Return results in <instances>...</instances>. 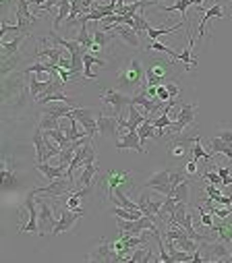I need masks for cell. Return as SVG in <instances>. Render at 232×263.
Instances as JSON below:
<instances>
[{
	"instance_id": "cell-1",
	"label": "cell",
	"mask_w": 232,
	"mask_h": 263,
	"mask_svg": "<svg viewBox=\"0 0 232 263\" xmlns=\"http://www.w3.org/2000/svg\"><path fill=\"white\" fill-rule=\"evenodd\" d=\"M119 89L125 93H135L145 85V62L139 56H129L123 60L119 73H116Z\"/></svg>"
},
{
	"instance_id": "cell-2",
	"label": "cell",
	"mask_w": 232,
	"mask_h": 263,
	"mask_svg": "<svg viewBox=\"0 0 232 263\" xmlns=\"http://www.w3.org/2000/svg\"><path fill=\"white\" fill-rule=\"evenodd\" d=\"M174 58H160L151 56L145 62V85H164L166 81H177V73H174Z\"/></svg>"
},
{
	"instance_id": "cell-3",
	"label": "cell",
	"mask_w": 232,
	"mask_h": 263,
	"mask_svg": "<svg viewBox=\"0 0 232 263\" xmlns=\"http://www.w3.org/2000/svg\"><path fill=\"white\" fill-rule=\"evenodd\" d=\"M100 100L110 108L108 112H112L114 116H119V118L125 114L129 104H133V96H129V93H125L121 89H104L100 93Z\"/></svg>"
},
{
	"instance_id": "cell-4",
	"label": "cell",
	"mask_w": 232,
	"mask_h": 263,
	"mask_svg": "<svg viewBox=\"0 0 232 263\" xmlns=\"http://www.w3.org/2000/svg\"><path fill=\"white\" fill-rule=\"evenodd\" d=\"M199 253L203 261H230L232 247L224 240H211V242H201Z\"/></svg>"
},
{
	"instance_id": "cell-5",
	"label": "cell",
	"mask_w": 232,
	"mask_h": 263,
	"mask_svg": "<svg viewBox=\"0 0 232 263\" xmlns=\"http://www.w3.org/2000/svg\"><path fill=\"white\" fill-rule=\"evenodd\" d=\"M37 195H50V197H67L71 193L77 191L75 186V180H71L67 174L61 176V178H56V180H50V184L46 186H35Z\"/></svg>"
},
{
	"instance_id": "cell-6",
	"label": "cell",
	"mask_w": 232,
	"mask_h": 263,
	"mask_svg": "<svg viewBox=\"0 0 232 263\" xmlns=\"http://www.w3.org/2000/svg\"><path fill=\"white\" fill-rule=\"evenodd\" d=\"M98 128H100V135L104 139H114V137H121V120L119 116H114L108 110H100L98 112Z\"/></svg>"
},
{
	"instance_id": "cell-7",
	"label": "cell",
	"mask_w": 232,
	"mask_h": 263,
	"mask_svg": "<svg viewBox=\"0 0 232 263\" xmlns=\"http://www.w3.org/2000/svg\"><path fill=\"white\" fill-rule=\"evenodd\" d=\"M129 180H131V174L127 170H110V172H106L102 176L100 189H104V193L108 195V201H110L112 197H114V191L119 189V186L129 184Z\"/></svg>"
},
{
	"instance_id": "cell-8",
	"label": "cell",
	"mask_w": 232,
	"mask_h": 263,
	"mask_svg": "<svg viewBox=\"0 0 232 263\" xmlns=\"http://www.w3.org/2000/svg\"><path fill=\"white\" fill-rule=\"evenodd\" d=\"M195 112H197V104H183L179 114H172L174 122L168 128V135L172 133H183L185 128H189L195 122Z\"/></svg>"
},
{
	"instance_id": "cell-9",
	"label": "cell",
	"mask_w": 232,
	"mask_h": 263,
	"mask_svg": "<svg viewBox=\"0 0 232 263\" xmlns=\"http://www.w3.org/2000/svg\"><path fill=\"white\" fill-rule=\"evenodd\" d=\"M71 116L79 120V124L85 128V133L91 139L98 137V133H100V128H98V112L93 108H73Z\"/></svg>"
},
{
	"instance_id": "cell-10",
	"label": "cell",
	"mask_w": 232,
	"mask_h": 263,
	"mask_svg": "<svg viewBox=\"0 0 232 263\" xmlns=\"http://www.w3.org/2000/svg\"><path fill=\"white\" fill-rule=\"evenodd\" d=\"M93 162H95V145H93V141H89V143L81 145V147L75 152V158H73L71 164H69L67 176H69L71 180H75V178H73V172H75L77 168H83V166L93 164Z\"/></svg>"
},
{
	"instance_id": "cell-11",
	"label": "cell",
	"mask_w": 232,
	"mask_h": 263,
	"mask_svg": "<svg viewBox=\"0 0 232 263\" xmlns=\"http://www.w3.org/2000/svg\"><path fill=\"white\" fill-rule=\"evenodd\" d=\"M37 208H40V218H37V234L46 236L48 232H52L58 224V220L54 218V205H50L46 199H37Z\"/></svg>"
},
{
	"instance_id": "cell-12",
	"label": "cell",
	"mask_w": 232,
	"mask_h": 263,
	"mask_svg": "<svg viewBox=\"0 0 232 263\" xmlns=\"http://www.w3.org/2000/svg\"><path fill=\"white\" fill-rule=\"evenodd\" d=\"M35 203H37V191L35 189H29L27 191V195H25V210H27V216H29V220L23 224V226H19V232L23 234V232H35L37 230V218H40V208L35 210Z\"/></svg>"
},
{
	"instance_id": "cell-13",
	"label": "cell",
	"mask_w": 232,
	"mask_h": 263,
	"mask_svg": "<svg viewBox=\"0 0 232 263\" xmlns=\"http://www.w3.org/2000/svg\"><path fill=\"white\" fill-rule=\"evenodd\" d=\"M83 216H85V210H83V208H81V210H69V208L61 210V218H58L56 228L52 230V236H58V234H63V232L73 230L75 224H77V220L83 218Z\"/></svg>"
},
{
	"instance_id": "cell-14",
	"label": "cell",
	"mask_w": 232,
	"mask_h": 263,
	"mask_svg": "<svg viewBox=\"0 0 232 263\" xmlns=\"http://www.w3.org/2000/svg\"><path fill=\"white\" fill-rule=\"evenodd\" d=\"M102 29L114 31L116 37H121L127 46L135 48V50H141V48H143V46H141V35H139L133 27H129V25H125V23H114V25H108V27H102Z\"/></svg>"
},
{
	"instance_id": "cell-15",
	"label": "cell",
	"mask_w": 232,
	"mask_h": 263,
	"mask_svg": "<svg viewBox=\"0 0 232 263\" xmlns=\"http://www.w3.org/2000/svg\"><path fill=\"white\" fill-rule=\"evenodd\" d=\"M145 189H151V191H158L160 195L164 197H172V189H170V170H160L156 174H151L145 182H143Z\"/></svg>"
},
{
	"instance_id": "cell-16",
	"label": "cell",
	"mask_w": 232,
	"mask_h": 263,
	"mask_svg": "<svg viewBox=\"0 0 232 263\" xmlns=\"http://www.w3.org/2000/svg\"><path fill=\"white\" fill-rule=\"evenodd\" d=\"M87 261H102V263H108V261H119V255H116L112 242H108L106 238L98 240L95 249L87 255Z\"/></svg>"
},
{
	"instance_id": "cell-17",
	"label": "cell",
	"mask_w": 232,
	"mask_h": 263,
	"mask_svg": "<svg viewBox=\"0 0 232 263\" xmlns=\"http://www.w3.org/2000/svg\"><path fill=\"white\" fill-rule=\"evenodd\" d=\"M0 178H3V191H13L19 186V176L15 172V160L11 156L5 158L3 170H0Z\"/></svg>"
},
{
	"instance_id": "cell-18",
	"label": "cell",
	"mask_w": 232,
	"mask_h": 263,
	"mask_svg": "<svg viewBox=\"0 0 232 263\" xmlns=\"http://www.w3.org/2000/svg\"><path fill=\"white\" fill-rule=\"evenodd\" d=\"M116 149H135L139 154H147L137 130H125L121 135V139H116Z\"/></svg>"
},
{
	"instance_id": "cell-19",
	"label": "cell",
	"mask_w": 232,
	"mask_h": 263,
	"mask_svg": "<svg viewBox=\"0 0 232 263\" xmlns=\"http://www.w3.org/2000/svg\"><path fill=\"white\" fill-rule=\"evenodd\" d=\"M214 17H220V19H226L228 15L224 13V7L218 3V5H214L211 9H207L205 13H203V17H201V21H199V27H197V35H195V40H201L203 35H205V25H207V21L209 19H214Z\"/></svg>"
},
{
	"instance_id": "cell-20",
	"label": "cell",
	"mask_w": 232,
	"mask_h": 263,
	"mask_svg": "<svg viewBox=\"0 0 232 263\" xmlns=\"http://www.w3.org/2000/svg\"><path fill=\"white\" fill-rule=\"evenodd\" d=\"M162 203L164 201H151L149 199V193H147V189L145 191H141V195H139V210L143 212V216H149V218H156L158 216V212L162 210Z\"/></svg>"
},
{
	"instance_id": "cell-21",
	"label": "cell",
	"mask_w": 232,
	"mask_h": 263,
	"mask_svg": "<svg viewBox=\"0 0 232 263\" xmlns=\"http://www.w3.org/2000/svg\"><path fill=\"white\" fill-rule=\"evenodd\" d=\"M35 170H40V172L46 176V180H56V178H61V176L67 174L69 166H65V164L50 166V164H46V162H35Z\"/></svg>"
},
{
	"instance_id": "cell-22",
	"label": "cell",
	"mask_w": 232,
	"mask_h": 263,
	"mask_svg": "<svg viewBox=\"0 0 232 263\" xmlns=\"http://www.w3.org/2000/svg\"><path fill=\"white\" fill-rule=\"evenodd\" d=\"M209 230L216 234V238H218V240H224V242L232 245V220H230V218L220 220V222H218V224H214Z\"/></svg>"
},
{
	"instance_id": "cell-23",
	"label": "cell",
	"mask_w": 232,
	"mask_h": 263,
	"mask_svg": "<svg viewBox=\"0 0 232 263\" xmlns=\"http://www.w3.org/2000/svg\"><path fill=\"white\" fill-rule=\"evenodd\" d=\"M33 145H35V154H37V162H48L52 156L48 152L46 139H44V130L40 126H35V133H33Z\"/></svg>"
},
{
	"instance_id": "cell-24",
	"label": "cell",
	"mask_w": 232,
	"mask_h": 263,
	"mask_svg": "<svg viewBox=\"0 0 232 263\" xmlns=\"http://www.w3.org/2000/svg\"><path fill=\"white\" fill-rule=\"evenodd\" d=\"M93 64H98V67H106V60L104 58H98V56H93V52H85L83 54V75H85V79H95V75L91 73V67H93Z\"/></svg>"
},
{
	"instance_id": "cell-25",
	"label": "cell",
	"mask_w": 232,
	"mask_h": 263,
	"mask_svg": "<svg viewBox=\"0 0 232 263\" xmlns=\"http://www.w3.org/2000/svg\"><path fill=\"white\" fill-rule=\"evenodd\" d=\"M29 79H27V89H29V96L33 98V100H37L48 87H50V83H52V75H50V79H46V81H40L37 77H33V75H27Z\"/></svg>"
},
{
	"instance_id": "cell-26",
	"label": "cell",
	"mask_w": 232,
	"mask_h": 263,
	"mask_svg": "<svg viewBox=\"0 0 232 263\" xmlns=\"http://www.w3.org/2000/svg\"><path fill=\"white\" fill-rule=\"evenodd\" d=\"M25 37H27V33H17L15 40H11V42H0V56H13V54H17L21 44L25 42Z\"/></svg>"
},
{
	"instance_id": "cell-27",
	"label": "cell",
	"mask_w": 232,
	"mask_h": 263,
	"mask_svg": "<svg viewBox=\"0 0 232 263\" xmlns=\"http://www.w3.org/2000/svg\"><path fill=\"white\" fill-rule=\"evenodd\" d=\"M95 174H98V166H95V162H93V164H87V166H83V172H81V176L75 180V186H77V191H79V189H85V186H91V182H93Z\"/></svg>"
},
{
	"instance_id": "cell-28",
	"label": "cell",
	"mask_w": 232,
	"mask_h": 263,
	"mask_svg": "<svg viewBox=\"0 0 232 263\" xmlns=\"http://www.w3.org/2000/svg\"><path fill=\"white\" fill-rule=\"evenodd\" d=\"M91 35H93V44H98L102 50H108L110 44H112L114 37H116L114 31H106V29H102V27H95V29L91 31Z\"/></svg>"
},
{
	"instance_id": "cell-29",
	"label": "cell",
	"mask_w": 232,
	"mask_h": 263,
	"mask_svg": "<svg viewBox=\"0 0 232 263\" xmlns=\"http://www.w3.org/2000/svg\"><path fill=\"white\" fill-rule=\"evenodd\" d=\"M73 108H75V104H65V102L63 104H54L52 102V106H44L42 112H48V114H52L56 118H69Z\"/></svg>"
},
{
	"instance_id": "cell-30",
	"label": "cell",
	"mask_w": 232,
	"mask_h": 263,
	"mask_svg": "<svg viewBox=\"0 0 232 263\" xmlns=\"http://www.w3.org/2000/svg\"><path fill=\"white\" fill-rule=\"evenodd\" d=\"M137 133H139V137H141V143L145 145V141L147 139H158V130H156V126H153V122H151V116H147L145 118V122L137 128Z\"/></svg>"
},
{
	"instance_id": "cell-31",
	"label": "cell",
	"mask_w": 232,
	"mask_h": 263,
	"mask_svg": "<svg viewBox=\"0 0 232 263\" xmlns=\"http://www.w3.org/2000/svg\"><path fill=\"white\" fill-rule=\"evenodd\" d=\"M23 60V56L17 52L13 56H3V79H7L17 67H19V62Z\"/></svg>"
},
{
	"instance_id": "cell-32",
	"label": "cell",
	"mask_w": 232,
	"mask_h": 263,
	"mask_svg": "<svg viewBox=\"0 0 232 263\" xmlns=\"http://www.w3.org/2000/svg\"><path fill=\"white\" fill-rule=\"evenodd\" d=\"M209 149H211V154H224L232 162V145H228L224 139H220V137L209 139Z\"/></svg>"
},
{
	"instance_id": "cell-33",
	"label": "cell",
	"mask_w": 232,
	"mask_h": 263,
	"mask_svg": "<svg viewBox=\"0 0 232 263\" xmlns=\"http://www.w3.org/2000/svg\"><path fill=\"white\" fill-rule=\"evenodd\" d=\"M172 197H174L177 201L189 203V199H191V178H189V180H183L181 184H177V189H174Z\"/></svg>"
},
{
	"instance_id": "cell-34",
	"label": "cell",
	"mask_w": 232,
	"mask_h": 263,
	"mask_svg": "<svg viewBox=\"0 0 232 263\" xmlns=\"http://www.w3.org/2000/svg\"><path fill=\"white\" fill-rule=\"evenodd\" d=\"M85 50H89L91 46H93V35L87 31V21H81L79 23V33H77V37H75Z\"/></svg>"
},
{
	"instance_id": "cell-35",
	"label": "cell",
	"mask_w": 232,
	"mask_h": 263,
	"mask_svg": "<svg viewBox=\"0 0 232 263\" xmlns=\"http://www.w3.org/2000/svg\"><path fill=\"white\" fill-rule=\"evenodd\" d=\"M145 50H147V52H164V54H168L170 58H174V60H179V52H174L172 48H168V46L160 44L158 40H151V42H149V46H147Z\"/></svg>"
},
{
	"instance_id": "cell-36",
	"label": "cell",
	"mask_w": 232,
	"mask_h": 263,
	"mask_svg": "<svg viewBox=\"0 0 232 263\" xmlns=\"http://www.w3.org/2000/svg\"><path fill=\"white\" fill-rule=\"evenodd\" d=\"M37 126H40L42 130L58 128V126H61V118H56V116H52V114H48V112H42V120L37 122Z\"/></svg>"
},
{
	"instance_id": "cell-37",
	"label": "cell",
	"mask_w": 232,
	"mask_h": 263,
	"mask_svg": "<svg viewBox=\"0 0 232 263\" xmlns=\"http://www.w3.org/2000/svg\"><path fill=\"white\" fill-rule=\"evenodd\" d=\"M193 5V0H177L172 7H160L164 13H172V11H179V13H183V21H187L185 19V15H187V9Z\"/></svg>"
},
{
	"instance_id": "cell-38",
	"label": "cell",
	"mask_w": 232,
	"mask_h": 263,
	"mask_svg": "<svg viewBox=\"0 0 232 263\" xmlns=\"http://www.w3.org/2000/svg\"><path fill=\"white\" fill-rule=\"evenodd\" d=\"M191 154H193V158L195 160H203V162H211V154H207L203 147H201V141H197V143H193V147H191Z\"/></svg>"
},
{
	"instance_id": "cell-39",
	"label": "cell",
	"mask_w": 232,
	"mask_h": 263,
	"mask_svg": "<svg viewBox=\"0 0 232 263\" xmlns=\"http://www.w3.org/2000/svg\"><path fill=\"white\" fill-rule=\"evenodd\" d=\"M205 193H207V197H209V199L216 203L218 199H220V197H222V191H220V186H216V184H211V182H207L205 184Z\"/></svg>"
},
{
	"instance_id": "cell-40",
	"label": "cell",
	"mask_w": 232,
	"mask_h": 263,
	"mask_svg": "<svg viewBox=\"0 0 232 263\" xmlns=\"http://www.w3.org/2000/svg\"><path fill=\"white\" fill-rule=\"evenodd\" d=\"M65 208H69V210H81V197L77 193H71L67 203H65Z\"/></svg>"
},
{
	"instance_id": "cell-41",
	"label": "cell",
	"mask_w": 232,
	"mask_h": 263,
	"mask_svg": "<svg viewBox=\"0 0 232 263\" xmlns=\"http://www.w3.org/2000/svg\"><path fill=\"white\" fill-rule=\"evenodd\" d=\"M201 178L207 180V182H211V184H216V186H222V176H220L218 172H209V170H207V172L201 174Z\"/></svg>"
},
{
	"instance_id": "cell-42",
	"label": "cell",
	"mask_w": 232,
	"mask_h": 263,
	"mask_svg": "<svg viewBox=\"0 0 232 263\" xmlns=\"http://www.w3.org/2000/svg\"><path fill=\"white\" fill-rule=\"evenodd\" d=\"M164 85L168 87V91H170V98H172V100H177V98H179L181 87H179V83H177V81H166Z\"/></svg>"
},
{
	"instance_id": "cell-43",
	"label": "cell",
	"mask_w": 232,
	"mask_h": 263,
	"mask_svg": "<svg viewBox=\"0 0 232 263\" xmlns=\"http://www.w3.org/2000/svg\"><path fill=\"white\" fill-rule=\"evenodd\" d=\"M201 216H199V222L205 226V228H211L214 226V214H209V212H199Z\"/></svg>"
},
{
	"instance_id": "cell-44",
	"label": "cell",
	"mask_w": 232,
	"mask_h": 263,
	"mask_svg": "<svg viewBox=\"0 0 232 263\" xmlns=\"http://www.w3.org/2000/svg\"><path fill=\"white\" fill-rule=\"evenodd\" d=\"M158 100H162V102H170V100H172L166 85H158Z\"/></svg>"
},
{
	"instance_id": "cell-45",
	"label": "cell",
	"mask_w": 232,
	"mask_h": 263,
	"mask_svg": "<svg viewBox=\"0 0 232 263\" xmlns=\"http://www.w3.org/2000/svg\"><path fill=\"white\" fill-rule=\"evenodd\" d=\"M218 137H220V139H224L228 145H232V128H222L220 133H218Z\"/></svg>"
},
{
	"instance_id": "cell-46",
	"label": "cell",
	"mask_w": 232,
	"mask_h": 263,
	"mask_svg": "<svg viewBox=\"0 0 232 263\" xmlns=\"http://www.w3.org/2000/svg\"><path fill=\"white\" fill-rule=\"evenodd\" d=\"M197 162H199V160H195V158L187 162L185 170H187V174H189V176H195V174H197Z\"/></svg>"
},
{
	"instance_id": "cell-47",
	"label": "cell",
	"mask_w": 232,
	"mask_h": 263,
	"mask_svg": "<svg viewBox=\"0 0 232 263\" xmlns=\"http://www.w3.org/2000/svg\"><path fill=\"white\" fill-rule=\"evenodd\" d=\"M13 3L17 5V0H0V5H3V15H5V17H9V13H11V7H13Z\"/></svg>"
},
{
	"instance_id": "cell-48",
	"label": "cell",
	"mask_w": 232,
	"mask_h": 263,
	"mask_svg": "<svg viewBox=\"0 0 232 263\" xmlns=\"http://www.w3.org/2000/svg\"><path fill=\"white\" fill-rule=\"evenodd\" d=\"M216 203H218V205H228V208H230V205H232V195H222Z\"/></svg>"
},
{
	"instance_id": "cell-49",
	"label": "cell",
	"mask_w": 232,
	"mask_h": 263,
	"mask_svg": "<svg viewBox=\"0 0 232 263\" xmlns=\"http://www.w3.org/2000/svg\"><path fill=\"white\" fill-rule=\"evenodd\" d=\"M218 174L222 176V182H224V178H228V176H230V168H226V166H220V168H218Z\"/></svg>"
},
{
	"instance_id": "cell-50",
	"label": "cell",
	"mask_w": 232,
	"mask_h": 263,
	"mask_svg": "<svg viewBox=\"0 0 232 263\" xmlns=\"http://www.w3.org/2000/svg\"><path fill=\"white\" fill-rule=\"evenodd\" d=\"M193 5H195V7H201V5H203V0H193Z\"/></svg>"
},
{
	"instance_id": "cell-51",
	"label": "cell",
	"mask_w": 232,
	"mask_h": 263,
	"mask_svg": "<svg viewBox=\"0 0 232 263\" xmlns=\"http://www.w3.org/2000/svg\"><path fill=\"white\" fill-rule=\"evenodd\" d=\"M151 3H153V5H156V7H158V5H160V0H151Z\"/></svg>"
},
{
	"instance_id": "cell-52",
	"label": "cell",
	"mask_w": 232,
	"mask_h": 263,
	"mask_svg": "<svg viewBox=\"0 0 232 263\" xmlns=\"http://www.w3.org/2000/svg\"><path fill=\"white\" fill-rule=\"evenodd\" d=\"M230 247H232V245H230Z\"/></svg>"
}]
</instances>
